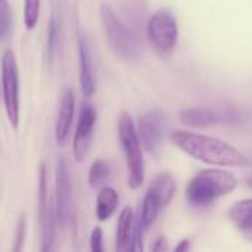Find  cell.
<instances>
[{
  "instance_id": "1",
  "label": "cell",
  "mask_w": 252,
  "mask_h": 252,
  "mask_svg": "<svg viewBox=\"0 0 252 252\" xmlns=\"http://www.w3.org/2000/svg\"><path fill=\"white\" fill-rule=\"evenodd\" d=\"M171 142L185 154L205 164L217 167H247L250 159L230 143L186 130H173Z\"/></svg>"
},
{
  "instance_id": "2",
  "label": "cell",
  "mask_w": 252,
  "mask_h": 252,
  "mask_svg": "<svg viewBox=\"0 0 252 252\" xmlns=\"http://www.w3.org/2000/svg\"><path fill=\"white\" fill-rule=\"evenodd\" d=\"M238 186L236 177L226 170L210 168L199 171L186 188V198L193 207H208L229 195Z\"/></svg>"
},
{
  "instance_id": "3",
  "label": "cell",
  "mask_w": 252,
  "mask_h": 252,
  "mask_svg": "<svg viewBox=\"0 0 252 252\" xmlns=\"http://www.w3.org/2000/svg\"><path fill=\"white\" fill-rule=\"evenodd\" d=\"M118 139L126 157L128 188L136 190L145 182L143 146L140 143L134 121L131 115L126 111H123L118 118Z\"/></svg>"
},
{
  "instance_id": "4",
  "label": "cell",
  "mask_w": 252,
  "mask_h": 252,
  "mask_svg": "<svg viewBox=\"0 0 252 252\" xmlns=\"http://www.w3.org/2000/svg\"><path fill=\"white\" fill-rule=\"evenodd\" d=\"M179 120L189 127H214V126H238L252 120V108L245 106H196L185 109L179 114Z\"/></svg>"
},
{
  "instance_id": "5",
  "label": "cell",
  "mask_w": 252,
  "mask_h": 252,
  "mask_svg": "<svg viewBox=\"0 0 252 252\" xmlns=\"http://www.w3.org/2000/svg\"><path fill=\"white\" fill-rule=\"evenodd\" d=\"M99 15L108 43L114 53L123 61H136L140 55V43L133 31L121 22L109 4H100Z\"/></svg>"
},
{
  "instance_id": "6",
  "label": "cell",
  "mask_w": 252,
  "mask_h": 252,
  "mask_svg": "<svg viewBox=\"0 0 252 252\" xmlns=\"http://www.w3.org/2000/svg\"><path fill=\"white\" fill-rule=\"evenodd\" d=\"M176 192H177L176 180L168 173L158 176L151 183V186L143 198L142 208L139 213V219H140L145 230H148L157 221V219L159 217L162 210L170 205Z\"/></svg>"
},
{
  "instance_id": "7",
  "label": "cell",
  "mask_w": 252,
  "mask_h": 252,
  "mask_svg": "<svg viewBox=\"0 0 252 252\" xmlns=\"http://www.w3.org/2000/svg\"><path fill=\"white\" fill-rule=\"evenodd\" d=\"M1 93L6 117L13 128L19 126V71L16 56L4 50L1 56Z\"/></svg>"
},
{
  "instance_id": "8",
  "label": "cell",
  "mask_w": 252,
  "mask_h": 252,
  "mask_svg": "<svg viewBox=\"0 0 252 252\" xmlns=\"http://www.w3.org/2000/svg\"><path fill=\"white\" fill-rule=\"evenodd\" d=\"M148 37L159 53L173 52L179 38V27L174 15L167 9L157 10L149 18Z\"/></svg>"
},
{
  "instance_id": "9",
  "label": "cell",
  "mask_w": 252,
  "mask_h": 252,
  "mask_svg": "<svg viewBox=\"0 0 252 252\" xmlns=\"http://www.w3.org/2000/svg\"><path fill=\"white\" fill-rule=\"evenodd\" d=\"M38 217L41 226V251H52L56 232V217L55 205L49 196V183H47V168L46 164H40L38 171Z\"/></svg>"
},
{
  "instance_id": "10",
  "label": "cell",
  "mask_w": 252,
  "mask_h": 252,
  "mask_svg": "<svg viewBox=\"0 0 252 252\" xmlns=\"http://www.w3.org/2000/svg\"><path fill=\"white\" fill-rule=\"evenodd\" d=\"M71 202H72V183L69 176L68 162L65 158L58 161L56 180H55V217L61 229H63L71 216Z\"/></svg>"
},
{
  "instance_id": "11",
  "label": "cell",
  "mask_w": 252,
  "mask_h": 252,
  "mask_svg": "<svg viewBox=\"0 0 252 252\" xmlns=\"http://www.w3.org/2000/svg\"><path fill=\"white\" fill-rule=\"evenodd\" d=\"M165 123H167L165 115L158 109L148 111L139 120L136 128L140 143L152 155H157V152L162 145L164 134H165Z\"/></svg>"
},
{
  "instance_id": "12",
  "label": "cell",
  "mask_w": 252,
  "mask_h": 252,
  "mask_svg": "<svg viewBox=\"0 0 252 252\" xmlns=\"http://www.w3.org/2000/svg\"><path fill=\"white\" fill-rule=\"evenodd\" d=\"M96 121H97L96 109L87 102L83 103L80 109V115H78L74 140H72V155L77 162H83L89 154Z\"/></svg>"
},
{
  "instance_id": "13",
  "label": "cell",
  "mask_w": 252,
  "mask_h": 252,
  "mask_svg": "<svg viewBox=\"0 0 252 252\" xmlns=\"http://www.w3.org/2000/svg\"><path fill=\"white\" fill-rule=\"evenodd\" d=\"M78 75L81 93L86 99H90L96 93V78L90 47L83 34H78Z\"/></svg>"
},
{
  "instance_id": "14",
  "label": "cell",
  "mask_w": 252,
  "mask_h": 252,
  "mask_svg": "<svg viewBox=\"0 0 252 252\" xmlns=\"http://www.w3.org/2000/svg\"><path fill=\"white\" fill-rule=\"evenodd\" d=\"M74 111H75V96L72 89H66L62 93L59 108H58V117L55 123V139L59 146H63L69 137L72 120H74Z\"/></svg>"
},
{
  "instance_id": "15",
  "label": "cell",
  "mask_w": 252,
  "mask_h": 252,
  "mask_svg": "<svg viewBox=\"0 0 252 252\" xmlns=\"http://www.w3.org/2000/svg\"><path fill=\"white\" fill-rule=\"evenodd\" d=\"M134 213L130 207H126L118 217L117 223V251L127 252L131 250L133 232H134Z\"/></svg>"
},
{
  "instance_id": "16",
  "label": "cell",
  "mask_w": 252,
  "mask_h": 252,
  "mask_svg": "<svg viewBox=\"0 0 252 252\" xmlns=\"http://www.w3.org/2000/svg\"><path fill=\"white\" fill-rule=\"evenodd\" d=\"M120 205V195L115 189L103 186L99 189L96 198V219L99 221L109 220Z\"/></svg>"
},
{
  "instance_id": "17",
  "label": "cell",
  "mask_w": 252,
  "mask_h": 252,
  "mask_svg": "<svg viewBox=\"0 0 252 252\" xmlns=\"http://www.w3.org/2000/svg\"><path fill=\"white\" fill-rule=\"evenodd\" d=\"M229 220L242 232H252V199H244L229 210Z\"/></svg>"
},
{
  "instance_id": "18",
  "label": "cell",
  "mask_w": 252,
  "mask_h": 252,
  "mask_svg": "<svg viewBox=\"0 0 252 252\" xmlns=\"http://www.w3.org/2000/svg\"><path fill=\"white\" fill-rule=\"evenodd\" d=\"M112 174L111 164L105 159H96L89 170V185L92 189H100L106 186Z\"/></svg>"
},
{
  "instance_id": "19",
  "label": "cell",
  "mask_w": 252,
  "mask_h": 252,
  "mask_svg": "<svg viewBox=\"0 0 252 252\" xmlns=\"http://www.w3.org/2000/svg\"><path fill=\"white\" fill-rule=\"evenodd\" d=\"M41 0H24V25L28 31L34 30L40 18Z\"/></svg>"
},
{
  "instance_id": "20",
  "label": "cell",
  "mask_w": 252,
  "mask_h": 252,
  "mask_svg": "<svg viewBox=\"0 0 252 252\" xmlns=\"http://www.w3.org/2000/svg\"><path fill=\"white\" fill-rule=\"evenodd\" d=\"M12 7L7 0H0V40L6 41L12 32Z\"/></svg>"
},
{
  "instance_id": "21",
  "label": "cell",
  "mask_w": 252,
  "mask_h": 252,
  "mask_svg": "<svg viewBox=\"0 0 252 252\" xmlns=\"http://www.w3.org/2000/svg\"><path fill=\"white\" fill-rule=\"evenodd\" d=\"M58 40H59V25H58L56 16L52 15L49 25H47V62L50 65L53 63V56L56 53Z\"/></svg>"
},
{
  "instance_id": "22",
  "label": "cell",
  "mask_w": 252,
  "mask_h": 252,
  "mask_svg": "<svg viewBox=\"0 0 252 252\" xmlns=\"http://www.w3.org/2000/svg\"><path fill=\"white\" fill-rule=\"evenodd\" d=\"M25 232H27V219L25 216H21L16 224V233H15V244L12 247V250L19 252L24 248V242H25Z\"/></svg>"
},
{
  "instance_id": "23",
  "label": "cell",
  "mask_w": 252,
  "mask_h": 252,
  "mask_svg": "<svg viewBox=\"0 0 252 252\" xmlns=\"http://www.w3.org/2000/svg\"><path fill=\"white\" fill-rule=\"evenodd\" d=\"M90 250L93 252H102L103 251V232L99 226H96L92 233H90Z\"/></svg>"
},
{
  "instance_id": "24",
  "label": "cell",
  "mask_w": 252,
  "mask_h": 252,
  "mask_svg": "<svg viewBox=\"0 0 252 252\" xmlns=\"http://www.w3.org/2000/svg\"><path fill=\"white\" fill-rule=\"evenodd\" d=\"M168 250V245H167V241L164 238H159L155 241V244L152 245V251L154 252H162Z\"/></svg>"
},
{
  "instance_id": "25",
  "label": "cell",
  "mask_w": 252,
  "mask_h": 252,
  "mask_svg": "<svg viewBox=\"0 0 252 252\" xmlns=\"http://www.w3.org/2000/svg\"><path fill=\"white\" fill-rule=\"evenodd\" d=\"M190 250V241L189 239H185L182 241L177 247H176V252H186Z\"/></svg>"
},
{
  "instance_id": "26",
  "label": "cell",
  "mask_w": 252,
  "mask_h": 252,
  "mask_svg": "<svg viewBox=\"0 0 252 252\" xmlns=\"http://www.w3.org/2000/svg\"><path fill=\"white\" fill-rule=\"evenodd\" d=\"M247 185H248V186H250V188L252 189V176H251V177H248V179H247Z\"/></svg>"
}]
</instances>
